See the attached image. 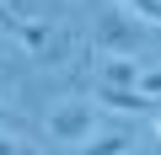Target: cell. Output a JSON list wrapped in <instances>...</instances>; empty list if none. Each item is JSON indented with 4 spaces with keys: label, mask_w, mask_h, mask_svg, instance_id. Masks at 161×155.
Here are the masks:
<instances>
[{
    "label": "cell",
    "mask_w": 161,
    "mask_h": 155,
    "mask_svg": "<svg viewBox=\"0 0 161 155\" xmlns=\"http://www.w3.org/2000/svg\"><path fill=\"white\" fill-rule=\"evenodd\" d=\"M140 43H145V27H140L129 11H113V16L97 22V54H102V59H134Z\"/></svg>",
    "instance_id": "cell-1"
},
{
    "label": "cell",
    "mask_w": 161,
    "mask_h": 155,
    "mask_svg": "<svg viewBox=\"0 0 161 155\" xmlns=\"http://www.w3.org/2000/svg\"><path fill=\"white\" fill-rule=\"evenodd\" d=\"M16 38L27 43V54H32L38 64H59V59L70 54V32H64V27H54V22H27V16H22Z\"/></svg>",
    "instance_id": "cell-2"
},
{
    "label": "cell",
    "mask_w": 161,
    "mask_h": 155,
    "mask_svg": "<svg viewBox=\"0 0 161 155\" xmlns=\"http://www.w3.org/2000/svg\"><path fill=\"white\" fill-rule=\"evenodd\" d=\"M48 134H54L59 144H86V139L97 134V107H86V102H64V107H54Z\"/></svg>",
    "instance_id": "cell-3"
},
{
    "label": "cell",
    "mask_w": 161,
    "mask_h": 155,
    "mask_svg": "<svg viewBox=\"0 0 161 155\" xmlns=\"http://www.w3.org/2000/svg\"><path fill=\"white\" fill-rule=\"evenodd\" d=\"M97 102L102 107H118V112H156L161 118V102H150V96H140V91H113V86H97Z\"/></svg>",
    "instance_id": "cell-4"
},
{
    "label": "cell",
    "mask_w": 161,
    "mask_h": 155,
    "mask_svg": "<svg viewBox=\"0 0 161 155\" xmlns=\"http://www.w3.org/2000/svg\"><path fill=\"white\" fill-rule=\"evenodd\" d=\"M102 86L134 91V86H140V64H134V59H102Z\"/></svg>",
    "instance_id": "cell-5"
},
{
    "label": "cell",
    "mask_w": 161,
    "mask_h": 155,
    "mask_svg": "<svg viewBox=\"0 0 161 155\" xmlns=\"http://www.w3.org/2000/svg\"><path fill=\"white\" fill-rule=\"evenodd\" d=\"M129 150H134V139H129V134H102V139L92 134L80 155H129Z\"/></svg>",
    "instance_id": "cell-6"
},
{
    "label": "cell",
    "mask_w": 161,
    "mask_h": 155,
    "mask_svg": "<svg viewBox=\"0 0 161 155\" xmlns=\"http://www.w3.org/2000/svg\"><path fill=\"white\" fill-rule=\"evenodd\" d=\"M134 22H161V0H118Z\"/></svg>",
    "instance_id": "cell-7"
},
{
    "label": "cell",
    "mask_w": 161,
    "mask_h": 155,
    "mask_svg": "<svg viewBox=\"0 0 161 155\" xmlns=\"http://www.w3.org/2000/svg\"><path fill=\"white\" fill-rule=\"evenodd\" d=\"M134 91H140V96H150V102H161V70H145Z\"/></svg>",
    "instance_id": "cell-8"
},
{
    "label": "cell",
    "mask_w": 161,
    "mask_h": 155,
    "mask_svg": "<svg viewBox=\"0 0 161 155\" xmlns=\"http://www.w3.org/2000/svg\"><path fill=\"white\" fill-rule=\"evenodd\" d=\"M16 27H22V16L6 11V0H0V32H11V38H16Z\"/></svg>",
    "instance_id": "cell-9"
},
{
    "label": "cell",
    "mask_w": 161,
    "mask_h": 155,
    "mask_svg": "<svg viewBox=\"0 0 161 155\" xmlns=\"http://www.w3.org/2000/svg\"><path fill=\"white\" fill-rule=\"evenodd\" d=\"M0 128H22V118H16V112H11L6 102H0Z\"/></svg>",
    "instance_id": "cell-10"
},
{
    "label": "cell",
    "mask_w": 161,
    "mask_h": 155,
    "mask_svg": "<svg viewBox=\"0 0 161 155\" xmlns=\"http://www.w3.org/2000/svg\"><path fill=\"white\" fill-rule=\"evenodd\" d=\"M0 155H16V144H11V139H0Z\"/></svg>",
    "instance_id": "cell-11"
},
{
    "label": "cell",
    "mask_w": 161,
    "mask_h": 155,
    "mask_svg": "<svg viewBox=\"0 0 161 155\" xmlns=\"http://www.w3.org/2000/svg\"><path fill=\"white\" fill-rule=\"evenodd\" d=\"M16 155H38V150H27V144H16Z\"/></svg>",
    "instance_id": "cell-12"
},
{
    "label": "cell",
    "mask_w": 161,
    "mask_h": 155,
    "mask_svg": "<svg viewBox=\"0 0 161 155\" xmlns=\"http://www.w3.org/2000/svg\"><path fill=\"white\" fill-rule=\"evenodd\" d=\"M54 6H64V0H54Z\"/></svg>",
    "instance_id": "cell-13"
},
{
    "label": "cell",
    "mask_w": 161,
    "mask_h": 155,
    "mask_svg": "<svg viewBox=\"0 0 161 155\" xmlns=\"http://www.w3.org/2000/svg\"><path fill=\"white\" fill-rule=\"evenodd\" d=\"M156 128H161V123H156Z\"/></svg>",
    "instance_id": "cell-14"
},
{
    "label": "cell",
    "mask_w": 161,
    "mask_h": 155,
    "mask_svg": "<svg viewBox=\"0 0 161 155\" xmlns=\"http://www.w3.org/2000/svg\"><path fill=\"white\" fill-rule=\"evenodd\" d=\"M129 155H134V150H129Z\"/></svg>",
    "instance_id": "cell-15"
}]
</instances>
